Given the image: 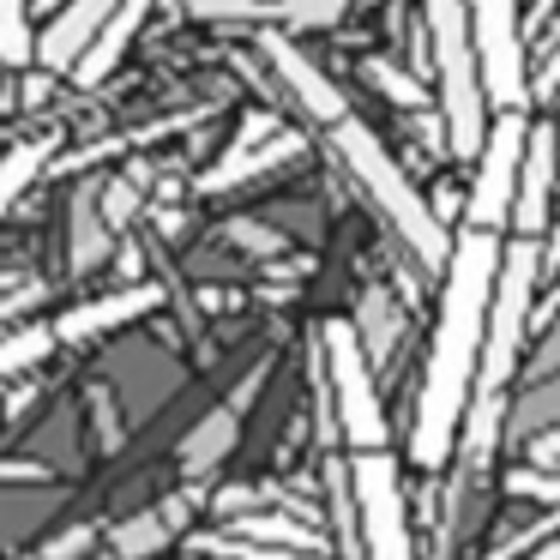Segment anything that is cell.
Returning <instances> with one entry per match:
<instances>
[{"label":"cell","instance_id":"1","mask_svg":"<svg viewBox=\"0 0 560 560\" xmlns=\"http://www.w3.org/2000/svg\"><path fill=\"white\" fill-rule=\"evenodd\" d=\"M500 266H506V242L488 230H458L446 266V302H440L434 350L422 368V398H416V428H410V458L422 470L458 452L464 422L476 404V380H482V343H488V307L500 290Z\"/></svg>","mask_w":560,"mask_h":560},{"label":"cell","instance_id":"2","mask_svg":"<svg viewBox=\"0 0 560 560\" xmlns=\"http://www.w3.org/2000/svg\"><path fill=\"white\" fill-rule=\"evenodd\" d=\"M331 151L343 158V170L355 175V187L374 199V211L392 223V230H398V242L410 247L422 266H452V247H458V235H446L440 211L410 187V175L392 163V151L380 145L374 127H362V121L350 115L343 127H331Z\"/></svg>","mask_w":560,"mask_h":560},{"label":"cell","instance_id":"3","mask_svg":"<svg viewBox=\"0 0 560 560\" xmlns=\"http://www.w3.org/2000/svg\"><path fill=\"white\" fill-rule=\"evenodd\" d=\"M428 25V55H434V85H440V115L452 133V158H482L488 145V91H482V55H476V25L470 0H422Z\"/></svg>","mask_w":560,"mask_h":560},{"label":"cell","instance_id":"4","mask_svg":"<svg viewBox=\"0 0 560 560\" xmlns=\"http://www.w3.org/2000/svg\"><path fill=\"white\" fill-rule=\"evenodd\" d=\"M326 343V380H331V404H338V428L350 440V452H386V404L374 392V355H368L355 319H326L319 331Z\"/></svg>","mask_w":560,"mask_h":560},{"label":"cell","instance_id":"5","mask_svg":"<svg viewBox=\"0 0 560 560\" xmlns=\"http://www.w3.org/2000/svg\"><path fill=\"white\" fill-rule=\"evenodd\" d=\"M536 278H542V254H536V242H506L500 290H494V307H488V343H482V380H476V398H506V380H512L518 350H524V326H530Z\"/></svg>","mask_w":560,"mask_h":560},{"label":"cell","instance_id":"6","mask_svg":"<svg viewBox=\"0 0 560 560\" xmlns=\"http://www.w3.org/2000/svg\"><path fill=\"white\" fill-rule=\"evenodd\" d=\"M350 488H355V548H362V560H416L398 458L392 452L350 458Z\"/></svg>","mask_w":560,"mask_h":560},{"label":"cell","instance_id":"7","mask_svg":"<svg viewBox=\"0 0 560 560\" xmlns=\"http://www.w3.org/2000/svg\"><path fill=\"white\" fill-rule=\"evenodd\" d=\"M524 158H530V121L524 109L494 115L488 145L476 158V182H470V206H464V230H488L500 235L518 211V182H524Z\"/></svg>","mask_w":560,"mask_h":560},{"label":"cell","instance_id":"8","mask_svg":"<svg viewBox=\"0 0 560 560\" xmlns=\"http://www.w3.org/2000/svg\"><path fill=\"white\" fill-rule=\"evenodd\" d=\"M476 25V55H482V91L500 115L530 103V67H524V37H518V7L512 0H470Z\"/></svg>","mask_w":560,"mask_h":560},{"label":"cell","instance_id":"9","mask_svg":"<svg viewBox=\"0 0 560 560\" xmlns=\"http://www.w3.org/2000/svg\"><path fill=\"white\" fill-rule=\"evenodd\" d=\"M259 55L271 61V73H278V85L290 91V97L302 103V109L314 115L319 127H343V121H350V103H343V91L331 85V79L319 73V67L307 61V55L295 49V43L283 37V31H259Z\"/></svg>","mask_w":560,"mask_h":560},{"label":"cell","instance_id":"10","mask_svg":"<svg viewBox=\"0 0 560 560\" xmlns=\"http://www.w3.org/2000/svg\"><path fill=\"white\" fill-rule=\"evenodd\" d=\"M121 7H127V0H67L61 13L49 19V31L37 37V61L49 67V73L73 79V67L85 61L91 43L115 25V13H121Z\"/></svg>","mask_w":560,"mask_h":560},{"label":"cell","instance_id":"11","mask_svg":"<svg viewBox=\"0 0 560 560\" xmlns=\"http://www.w3.org/2000/svg\"><path fill=\"white\" fill-rule=\"evenodd\" d=\"M555 175H560V127H530V158H524L518 211H512L518 242H536V235L548 230V211H555Z\"/></svg>","mask_w":560,"mask_h":560},{"label":"cell","instance_id":"12","mask_svg":"<svg viewBox=\"0 0 560 560\" xmlns=\"http://www.w3.org/2000/svg\"><path fill=\"white\" fill-rule=\"evenodd\" d=\"M151 307H158V290H151V283H127V290H115V295L67 307V314L55 319V331H61V343H91V338H103V331H121V326H133V319H145Z\"/></svg>","mask_w":560,"mask_h":560},{"label":"cell","instance_id":"13","mask_svg":"<svg viewBox=\"0 0 560 560\" xmlns=\"http://www.w3.org/2000/svg\"><path fill=\"white\" fill-rule=\"evenodd\" d=\"M187 500H194V494L163 500V506H145V512H133V518H121L109 530V548L121 560H163V548H170L175 530L187 524Z\"/></svg>","mask_w":560,"mask_h":560},{"label":"cell","instance_id":"14","mask_svg":"<svg viewBox=\"0 0 560 560\" xmlns=\"http://www.w3.org/2000/svg\"><path fill=\"white\" fill-rule=\"evenodd\" d=\"M302 133H278L271 145H259V151H223L218 163H211L206 175H199V194H230V187H242V182H254V175H266V170H278V163H295L302 158Z\"/></svg>","mask_w":560,"mask_h":560},{"label":"cell","instance_id":"15","mask_svg":"<svg viewBox=\"0 0 560 560\" xmlns=\"http://www.w3.org/2000/svg\"><path fill=\"white\" fill-rule=\"evenodd\" d=\"M67 223H73V235H67V266H73V278H85V271H97L103 259H109V218H103V187L97 182H85L73 194Z\"/></svg>","mask_w":560,"mask_h":560},{"label":"cell","instance_id":"16","mask_svg":"<svg viewBox=\"0 0 560 560\" xmlns=\"http://www.w3.org/2000/svg\"><path fill=\"white\" fill-rule=\"evenodd\" d=\"M235 446H242V410H235V404H218L211 416H199V422L187 428V440H182V470H187V476H211Z\"/></svg>","mask_w":560,"mask_h":560},{"label":"cell","instance_id":"17","mask_svg":"<svg viewBox=\"0 0 560 560\" xmlns=\"http://www.w3.org/2000/svg\"><path fill=\"white\" fill-rule=\"evenodd\" d=\"M139 25H145V0H127L121 13H115V25L103 31L97 43H91V55L85 61L73 67V85H85V91H97L103 79L115 73V67H121V55L133 49V37H139Z\"/></svg>","mask_w":560,"mask_h":560},{"label":"cell","instance_id":"18","mask_svg":"<svg viewBox=\"0 0 560 560\" xmlns=\"http://www.w3.org/2000/svg\"><path fill=\"white\" fill-rule=\"evenodd\" d=\"M555 428H560V374L555 380H530L524 398H512V410H506V434L518 440V446L555 434Z\"/></svg>","mask_w":560,"mask_h":560},{"label":"cell","instance_id":"19","mask_svg":"<svg viewBox=\"0 0 560 560\" xmlns=\"http://www.w3.org/2000/svg\"><path fill=\"white\" fill-rule=\"evenodd\" d=\"M355 331H362V343H368V355H374V368L392 362V350H398V331H404L398 302H392L386 290H368L362 307H355Z\"/></svg>","mask_w":560,"mask_h":560},{"label":"cell","instance_id":"20","mask_svg":"<svg viewBox=\"0 0 560 560\" xmlns=\"http://www.w3.org/2000/svg\"><path fill=\"white\" fill-rule=\"evenodd\" d=\"M235 536L242 542H266V548H283V555H319V536L307 530V524H290V518H266V512H247V518H235Z\"/></svg>","mask_w":560,"mask_h":560},{"label":"cell","instance_id":"21","mask_svg":"<svg viewBox=\"0 0 560 560\" xmlns=\"http://www.w3.org/2000/svg\"><path fill=\"white\" fill-rule=\"evenodd\" d=\"M55 343H61V331H55V326H13V331H7V343H0V374H7V380L31 374L37 362H49V355H55Z\"/></svg>","mask_w":560,"mask_h":560},{"label":"cell","instance_id":"22","mask_svg":"<svg viewBox=\"0 0 560 560\" xmlns=\"http://www.w3.org/2000/svg\"><path fill=\"white\" fill-rule=\"evenodd\" d=\"M362 73H368V85H374L386 103H398L404 115H428V103H434V91H428L422 79H410L398 61H368Z\"/></svg>","mask_w":560,"mask_h":560},{"label":"cell","instance_id":"23","mask_svg":"<svg viewBox=\"0 0 560 560\" xmlns=\"http://www.w3.org/2000/svg\"><path fill=\"white\" fill-rule=\"evenodd\" d=\"M37 170H49V139H19L7 151V175H0V206H19L25 187L37 182Z\"/></svg>","mask_w":560,"mask_h":560},{"label":"cell","instance_id":"24","mask_svg":"<svg viewBox=\"0 0 560 560\" xmlns=\"http://www.w3.org/2000/svg\"><path fill=\"white\" fill-rule=\"evenodd\" d=\"M0 55H7L13 79L37 61V37H31V7L25 0H0Z\"/></svg>","mask_w":560,"mask_h":560},{"label":"cell","instance_id":"25","mask_svg":"<svg viewBox=\"0 0 560 560\" xmlns=\"http://www.w3.org/2000/svg\"><path fill=\"white\" fill-rule=\"evenodd\" d=\"M343 19V0H271V31H326Z\"/></svg>","mask_w":560,"mask_h":560},{"label":"cell","instance_id":"26","mask_svg":"<svg viewBox=\"0 0 560 560\" xmlns=\"http://www.w3.org/2000/svg\"><path fill=\"white\" fill-rule=\"evenodd\" d=\"M182 13L206 25H271V0H182Z\"/></svg>","mask_w":560,"mask_h":560},{"label":"cell","instance_id":"27","mask_svg":"<svg viewBox=\"0 0 560 560\" xmlns=\"http://www.w3.org/2000/svg\"><path fill=\"white\" fill-rule=\"evenodd\" d=\"M91 548H97V530H91V524H67L61 536H49V542H37L31 555H19V560H85Z\"/></svg>","mask_w":560,"mask_h":560},{"label":"cell","instance_id":"28","mask_svg":"<svg viewBox=\"0 0 560 560\" xmlns=\"http://www.w3.org/2000/svg\"><path fill=\"white\" fill-rule=\"evenodd\" d=\"M506 494L548 506V500H560V470H542V464H530V470H512V476H506Z\"/></svg>","mask_w":560,"mask_h":560},{"label":"cell","instance_id":"29","mask_svg":"<svg viewBox=\"0 0 560 560\" xmlns=\"http://www.w3.org/2000/svg\"><path fill=\"white\" fill-rule=\"evenodd\" d=\"M223 235H230V247H242V254H259V259L283 254V235H278V230H266V223H254V218H235Z\"/></svg>","mask_w":560,"mask_h":560},{"label":"cell","instance_id":"30","mask_svg":"<svg viewBox=\"0 0 560 560\" xmlns=\"http://www.w3.org/2000/svg\"><path fill=\"white\" fill-rule=\"evenodd\" d=\"M91 428H97V452L121 446V416H115V392L109 386H91Z\"/></svg>","mask_w":560,"mask_h":560},{"label":"cell","instance_id":"31","mask_svg":"<svg viewBox=\"0 0 560 560\" xmlns=\"http://www.w3.org/2000/svg\"><path fill=\"white\" fill-rule=\"evenodd\" d=\"M133 211H139V182L133 175H121V182L103 187V218H109V230H127Z\"/></svg>","mask_w":560,"mask_h":560},{"label":"cell","instance_id":"32","mask_svg":"<svg viewBox=\"0 0 560 560\" xmlns=\"http://www.w3.org/2000/svg\"><path fill=\"white\" fill-rule=\"evenodd\" d=\"M560 374V319L542 331V350H536V362H530V380H555Z\"/></svg>","mask_w":560,"mask_h":560},{"label":"cell","instance_id":"33","mask_svg":"<svg viewBox=\"0 0 560 560\" xmlns=\"http://www.w3.org/2000/svg\"><path fill=\"white\" fill-rule=\"evenodd\" d=\"M524 452H530V464H542V470H560V428L542 434V440H530Z\"/></svg>","mask_w":560,"mask_h":560},{"label":"cell","instance_id":"34","mask_svg":"<svg viewBox=\"0 0 560 560\" xmlns=\"http://www.w3.org/2000/svg\"><path fill=\"white\" fill-rule=\"evenodd\" d=\"M555 91H560V49L548 55V61H542V73H536V97H555Z\"/></svg>","mask_w":560,"mask_h":560},{"label":"cell","instance_id":"35","mask_svg":"<svg viewBox=\"0 0 560 560\" xmlns=\"http://www.w3.org/2000/svg\"><path fill=\"white\" fill-rule=\"evenodd\" d=\"M254 500H259L254 488H223V494H218V506H223V512H242V506H254Z\"/></svg>","mask_w":560,"mask_h":560},{"label":"cell","instance_id":"36","mask_svg":"<svg viewBox=\"0 0 560 560\" xmlns=\"http://www.w3.org/2000/svg\"><path fill=\"white\" fill-rule=\"evenodd\" d=\"M7 482H49V470H43V464H13Z\"/></svg>","mask_w":560,"mask_h":560},{"label":"cell","instance_id":"37","mask_svg":"<svg viewBox=\"0 0 560 560\" xmlns=\"http://www.w3.org/2000/svg\"><path fill=\"white\" fill-rule=\"evenodd\" d=\"M530 560H560V542H542V548H536Z\"/></svg>","mask_w":560,"mask_h":560}]
</instances>
